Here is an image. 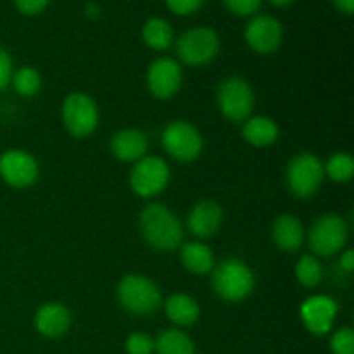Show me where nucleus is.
<instances>
[{
    "instance_id": "16",
    "label": "nucleus",
    "mask_w": 354,
    "mask_h": 354,
    "mask_svg": "<svg viewBox=\"0 0 354 354\" xmlns=\"http://www.w3.org/2000/svg\"><path fill=\"white\" fill-rule=\"evenodd\" d=\"M71 315L59 303H47L35 315V327L45 337H61L69 330Z\"/></svg>"
},
{
    "instance_id": "24",
    "label": "nucleus",
    "mask_w": 354,
    "mask_h": 354,
    "mask_svg": "<svg viewBox=\"0 0 354 354\" xmlns=\"http://www.w3.org/2000/svg\"><path fill=\"white\" fill-rule=\"evenodd\" d=\"M324 169L334 182H349L354 175V159L344 152H337L328 159L327 165H324Z\"/></svg>"
},
{
    "instance_id": "1",
    "label": "nucleus",
    "mask_w": 354,
    "mask_h": 354,
    "mask_svg": "<svg viewBox=\"0 0 354 354\" xmlns=\"http://www.w3.org/2000/svg\"><path fill=\"white\" fill-rule=\"evenodd\" d=\"M140 232L156 251H175L183 239V228L176 214L165 204H149L140 213Z\"/></svg>"
},
{
    "instance_id": "21",
    "label": "nucleus",
    "mask_w": 354,
    "mask_h": 354,
    "mask_svg": "<svg viewBox=\"0 0 354 354\" xmlns=\"http://www.w3.org/2000/svg\"><path fill=\"white\" fill-rule=\"evenodd\" d=\"M182 263L194 275H206L214 268L213 251L203 242H189L182 248Z\"/></svg>"
},
{
    "instance_id": "11",
    "label": "nucleus",
    "mask_w": 354,
    "mask_h": 354,
    "mask_svg": "<svg viewBox=\"0 0 354 354\" xmlns=\"http://www.w3.org/2000/svg\"><path fill=\"white\" fill-rule=\"evenodd\" d=\"M0 176L16 189H26L38 178V162L28 152L12 149L0 156Z\"/></svg>"
},
{
    "instance_id": "27",
    "label": "nucleus",
    "mask_w": 354,
    "mask_h": 354,
    "mask_svg": "<svg viewBox=\"0 0 354 354\" xmlns=\"http://www.w3.org/2000/svg\"><path fill=\"white\" fill-rule=\"evenodd\" d=\"M334 354H354V332L349 327L339 328L330 341Z\"/></svg>"
},
{
    "instance_id": "4",
    "label": "nucleus",
    "mask_w": 354,
    "mask_h": 354,
    "mask_svg": "<svg viewBox=\"0 0 354 354\" xmlns=\"http://www.w3.org/2000/svg\"><path fill=\"white\" fill-rule=\"evenodd\" d=\"M324 162L310 152L296 156L287 166V185L289 190L299 199L315 196L324 182Z\"/></svg>"
},
{
    "instance_id": "35",
    "label": "nucleus",
    "mask_w": 354,
    "mask_h": 354,
    "mask_svg": "<svg viewBox=\"0 0 354 354\" xmlns=\"http://www.w3.org/2000/svg\"><path fill=\"white\" fill-rule=\"evenodd\" d=\"M97 12H99V7H97V3H88V6H86V14H88V16H97Z\"/></svg>"
},
{
    "instance_id": "20",
    "label": "nucleus",
    "mask_w": 354,
    "mask_h": 354,
    "mask_svg": "<svg viewBox=\"0 0 354 354\" xmlns=\"http://www.w3.org/2000/svg\"><path fill=\"white\" fill-rule=\"evenodd\" d=\"M242 137L256 147H268L279 138V127L266 116L251 118L242 127Z\"/></svg>"
},
{
    "instance_id": "17",
    "label": "nucleus",
    "mask_w": 354,
    "mask_h": 354,
    "mask_svg": "<svg viewBox=\"0 0 354 354\" xmlns=\"http://www.w3.org/2000/svg\"><path fill=\"white\" fill-rule=\"evenodd\" d=\"M147 145V137L140 130L127 128V130L114 133L113 140H111V151H113L114 158L120 159V161L137 162L138 159L145 156Z\"/></svg>"
},
{
    "instance_id": "3",
    "label": "nucleus",
    "mask_w": 354,
    "mask_h": 354,
    "mask_svg": "<svg viewBox=\"0 0 354 354\" xmlns=\"http://www.w3.org/2000/svg\"><path fill=\"white\" fill-rule=\"evenodd\" d=\"M118 301L128 313L145 317L161 306V292L152 280L142 275H127L118 286Z\"/></svg>"
},
{
    "instance_id": "28",
    "label": "nucleus",
    "mask_w": 354,
    "mask_h": 354,
    "mask_svg": "<svg viewBox=\"0 0 354 354\" xmlns=\"http://www.w3.org/2000/svg\"><path fill=\"white\" fill-rule=\"evenodd\" d=\"M128 354H152L154 353V341L147 334H131L127 339Z\"/></svg>"
},
{
    "instance_id": "22",
    "label": "nucleus",
    "mask_w": 354,
    "mask_h": 354,
    "mask_svg": "<svg viewBox=\"0 0 354 354\" xmlns=\"http://www.w3.org/2000/svg\"><path fill=\"white\" fill-rule=\"evenodd\" d=\"M154 351L158 354H196V346L185 332L168 328L154 341Z\"/></svg>"
},
{
    "instance_id": "26",
    "label": "nucleus",
    "mask_w": 354,
    "mask_h": 354,
    "mask_svg": "<svg viewBox=\"0 0 354 354\" xmlns=\"http://www.w3.org/2000/svg\"><path fill=\"white\" fill-rule=\"evenodd\" d=\"M296 277L304 287H317L324 279V268L313 256H303L296 265Z\"/></svg>"
},
{
    "instance_id": "8",
    "label": "nucleus",
    "mask_w": 354,
    "mask_h": 354,
    "mask_svg": "<svg viewBox=\"0 0 354 354\" xmlns=\"http://www.w3.org/2000/svg\"><path fill=\"white\" fill-rule=\"evenodd\" d=\"M162 147L180 162H192L203 152V137L189 121H173L162 131Z\"/></svg>"
},
{
    "instance_id": "19",
    "label": "nucleus",
    "mask_w": 354,
    "mask_h": 354,
    "mask_svg": "<svg viewBox=\"0 0 354 354\" xmlns=\"http://www.w3.org/2000/svg\"><path fill=\"white\" fill-rule=\"evenodd\" d=\"M166 317L178 327H190L199 318V304L187 294H175L165 303Z\"/></svg>"
},
{
    "instance_id": "25",
    "label": "nucleus",
    "mask_w": 354,
    "mask_h": 354,
    "mask_svg": "<svg viewBox=\"0 0 354 354\" xmlns=\"http://www.w3.org/2000/svg\"><path fill=\"white\" fill-rule=\"evenodd\" d=\"M10 80H12V85L16 88V92L23 97L37 95L41 86L40 73L37 69L30 68V66H24V68L17 69Z\"/></svg>"
},
{
    "instance_id": "5",
    "label": "nucleus",
    "mask_w": 354,
    "mask_h": 354,
    "mask_svg": "<svg viewBox=\"0 0 354 354\" xmlns=\"http://www.w3.org/2000/svg\"><path fill=\"white\" fill-rule=\"evenodd\" d=\"M220 50V38L213 28L199 26L185 31L176 41L178 57L189 66L209 64Z\"/></svg>"
},
{
    "instance_id": "30",
    "label": "nucleus",
    "mask_w": 354,
    "mask_h": 354,
    "mask_svg": "<svg viewBox=\"0 0 354 354\" xmlns=\"http://www.w3.org/2000/svg\"><path fill=\"white\" fill-rule=\"evenodd\" d=\"M169 10L180 16H187V14H192L203 6V0H166Z\"/></svg>"
},
{
    "instance_id": "29",
    "label": "nucleus",
    "mask_w": 354,
    "mask_h": 354,
    "mask_svg": "<svg viewBox=\"0 0 354 354\" xmlns=\"http://www.w3.org/2000/svg\"><path fill=\"white\" fill-rule=\"evenodd\" d=\"M225 6L237 16H249L259 9L261 0H225Z\"/></svg>"
},
{
    "instance_id": "34",
    "label": "nucleus",
    "mask_w": 354,
    "mask_h": 354,
    "mask_svg": "<svg viewBox=\"0 0 354 354\" xmlns=\"http://www.w3.org/2000/svg\"><path fill=\"white\" fill-rule=\"evenodd\" d=\"M335 6L339 7V9L342 10V12L346 14H353L354 10V0H334Z\"/></svg>"
},
{
    "instance_id": "12",
    "label": "nucleus",
    "mask_w": 354,
    "mask_h": 354,
    "mask_svg": "<svg viewBox=\"0 0 354 354\" xmlns=\"http://www.w3.org/2000/svg\"><path fill=\"white\" fill-rule=\"evenodd\" d=\"M182 85V68L175 59L161 57L147 71V86L156 99H171Z\"/></svg>"
},
{
    "instance_id": "2",
    "label": "nucleus",
    "mask_w": 354,
    "mask_h": 354,
    "mask_svg": "<svg viewBox=\"0 0 354 354\" xmlns=\"http://www.w3.org/2000/svg\"><path fill=\"white\" fill-rule=\"evenodd\" d=\"M213 289L221 299L239 303L254 289V275L245 263L225 259L213 268Z\"/></svg>"
},
{
    "instance_id": "23",
    "label": "nucleus",
    "mask_w": 354,
    "mask_h": 354,
    "mask_svg": "<svg viewBox=\"0 0 354 354\" xmlns=\"http://www.w3.org/2000/svg\"><path fill=\"white\" fill-rule=\"evenodd\" d=\"M144 41L154 50H166L173 44V28L159 17H152L142 30Z\"/></svg>"
},
{
    "instance_id": "33",
    "label": "nucleus",
    "mask_w": 354,
    "mask_h": 354,
    "mask_svg": "<svg viewBox=\"0 0 354 354\" xmlns=\"http://www.w3.org/2000/svg\"><path fill=\"white\" fill-rule=\"evenodd\" d=\"M341 268L344 270L346 273H351L354 270V252L353 249H348L344 254L341 256Z\"/></svg>"
},
{
    "instance_id": "32",
    "label": "nucleus",
    "mask_w": 354,
    "mask_h": 354,
    "mask_svg": "<svg viewBox=\"0 0 354 354\" xmlns=\"http://www.w3.org/2000/svg\"><path fill=\"white\" fill-rule=\"evenodd\" d=\"M50 0H16V7L21 10L23 14H38L47 7V3Z\"/></svg>"
},
{
    "instance_id": "13",
    "label": "nucleus",
    "mask_w": 354,
    "mask_h": 354,
    "mask_svg": "<svg viewBox=\"0 0 354 354\" xmlns=\"http://www.w3.org/2000/svg\"><path fill=\"white\" fill-rule=\"evenodd\" d=\"M337 303L328 296L308 297L301 306V320L315 335H325L337 317Z\"/></svg>"
},
{
    "instance_id": "15",
    "label": "nucleus",
    "mask_w": 354,
    "mask_h": 354,
    "mask_svg": "<svg viewBox=\"0 0 354 354\" xmlns=\"http://www.w3.org/2000/svg\"><path fill=\"white\" fill-rule=\"evenodd\" d=\"M223 223V211L214 201H201L189 213V230L197 239H207L216 234Z\"/></svg>"
},
{
    "instance_id": "36",
    "label": "nucleus",
    "mask_w": 354,
    "mask_h": 354,
    "mask_svg": "<svg viewBox=\"0 0 354 354\" xmlns=\"http://www.w3.org/2000/svg\"><path fill=\"white\" fill-rule=\"evenodd\" d=\"M270 2L275 3V6H279V7H283V6H289L292 0H270Z\"/></svg>"
},
{
    "instance_id": "14",
    "label": "nucleus",
    "mask_w": 354,
    "mask_h": 354,
    "mask_svg": "<svg viewBox=\"0 0 354 354\" xmlns=\"http://www.w3.org/2000/svg\"><path fill=\"white\" fill-rule=\"evenodd\" d=\"M245 41L258 54H270L277 50L282 41V26L275 17H254L245 28Z\"/></svg>"
},
{
    "instance_id": "10",
    "label": "nucleus",
    "mask_w": 354,
    "mask_h": 354,
    "mask_svg": "<svg viewBox=\"0 0 354 354\" xmlns=\"http://www.w3.org/2000/svg\"><path fill=\"white\" fill-rule=\"evenodd\" d=\"M308 241L317 256H332L344 248L348 241V225L337 214H324L313 223Z\"/></svg>"
},
{
    "instance_id": "18",
    "label": "nucleus",
    "mask_w": 354,
    "mask_h": 354,
    "mask_svg": "<svg viewBox=\"0 0 354 354\" xmlns=\"http://www.w3.org/2000/svg\"><path fill=\"white\" fill-rule=\"evenodd\" d=\"M272 235L275 244L279 245L282 251L294 252L301 248L304 239V228L301 221L297 220L294 214H280L275 221H273Z\"/></svg>"
},
{
    "instance_id": "6",
    "label": "nucleus",
    "mask_w": 354,
    "mask_h": 354,
    "mask_svg": "<svg viewBox=\"0 0 354 354\" xmlns=\"http://www.w3.org/2000/svg\"><path fill=\"white\" fill-rule=\"evenodd\" d=\"M62 121L73 137L83 138L92 135L99 124L95 100L83 92L69 93L62 104Z\"/></svg>"
},
{
    "instance_id": "7",
    "label": "nucleus",
    "mask_w": 354,
    "mask_h": 354,
    "mask_svg": "<svg viewBox=\"0 0 354 354\" xmlns=\"http://www.w3.org/2000/svg\"><path fill=\"white\" fill-rule=\"evenodd\" d=\"M218 107L227 120L244 121L254 107V92L251 85L241 76H230L218 86Z\"/></svg>"
},
{
    "instance_id": "9",
    "label": "nucleus",
    "mask_w": 354,
    "mask_h": 354,
    "mask_svg": "<svg viewBox=\"0 0 354 354\" xmlns=\"http://www.w3.org/2000/svg\"><path fill=\"white\" fill-rule=\"evenodd\" d=\"M169 182V168L158 156L138 159L130 173V185L137 196L156 197L166 189Z\"/></svg>"
},
{
    "instance_id": "31",
    "label": "nucleus",
    "mask_w": 354,
    "mask_h": 354,
    "mask_svg": "<svg viewBox=\"0 0 354 354\" xmlns=\"http://www.w3.org/2000/svg\"><path fill=\"white\" fill-rule=\"evenodd\" d=\"M12 78V59L3 48H0V90L6 88Z\"/></svg>"
}]
</instances>
